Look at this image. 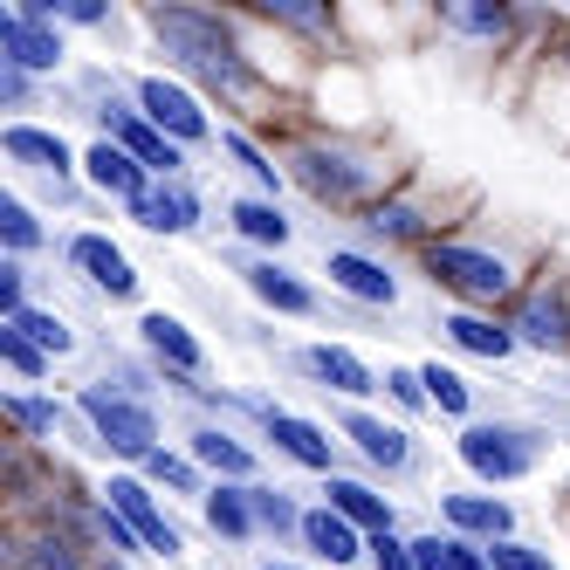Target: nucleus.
Instances as JSON below:
<instances>
[{"instance_id": "obj_1", "label": "nucleus", "mask_w": 570, "mask_h": 570, "mask_svg": "<svg viewBox=\"0 0 570 570\" xmlns=\"http://www.w3.org/2000/svg\"><path fill=\"white\" fill-rule=\"evenodd\" d=\"M151 42L166 49V62L186 76L193 90H207L220 104H248V97H275L262 83V69L248 56V35H240V14L220 8H145Z\"/></svg>"}, {"instance_id": "obj_2", "label": "nucleus", "mask_w": 570, "mask_h": 570, "mask_svg": "<svg viewBox=\"0 0 570 570\" xmlns=\"http://www.w3.org/2000/svg\"><path fill=\"white\" fill-rule=\"evenodd\" d=\"M282 158H289V179L316 207H337V214H364L405 186V166H392V151L357 131H303V138H289Z\"/></svg>"}, {"instance_id": "obj_3", "label": "nucleus", "mask_w": 570, "mask_h": 570, "mask_svg": "<svg viewBox=\"0 0 570 570\" xmlns=\"http://www.w3.org/2000/svg\"><path fill=\"white\" fill-rule=\"evenodd\" d=\"M420 268L433 289L454 296V309H481V316H509V303L529 289L522 282V262L488 248V240H461V234H440L420 248Z\"/></svg>"}, {"instance_id": "obj_4", "label": "nucleus", "mask_w": 570, "mask_h": 570, "mask_svg": "<svg viewBox=\"0 0 570 570\" xmlns=\"http://www.w3.org/2000/svg\"><path fill=\"white\" fill-rule=\"evenodd\" d=\"M76 420L90 426V440L104 446L110 461H125L131 474L166 446V426H158V405L151 399H131V392H117V385H76Z\"/></svg>"}, {"instance_id": "obj_5", "label": "nucleus", "mask_w": 570, "mask_h": 570, "mask_svg": "<svg viewBox=\"0 0 570 570\" xmlns=\"http://www.w3.org/2000/svg\"><path fill=\"white\" fill-rule=\"evenodd\" d=\"M454 454H461V468H468L474 481L509 488V481H522V474H537V468H543L550 433H543V426H529V420H474V426H461Z\"/></svg>"}, {"instance_id": "obj_6", "label": "nucleus", "mask_w": 570, "mask_h": 570, "mask_svg": "<svg viewBox=\"0 0 570 570\" xmlns=\"http://www.w3.org/2000/svg\"><path fill=\"white\" fill-rule=\"evenodd\" d=\"M97 138H110V145H125L138 166L151 173V179H186V145H173L166 131L151 125V117L138 110V97L131 90H117V97H104L97 110Z\"/></svg>"}, {"instance_id": "obj_7", "label": "nucleus", "mask_w": 570, "mask_h": 570, "mask_svg": "<svg viewBox=\"0 0 570 570\" xmlns=\"http://www.w3.org/2000/svg\"><path fill=\"white\" fill-rule=\"evenodd\" d=\"M509 331L522 351H543V357H570V282L543 275L509 303Z\"/></svg>"}, {"instance_id": "obj_8", "label": "nucleus", "mask_w": 570, "mask_h": 570, "mask_svg": "<svg viewBox=\"0 0 570 570\" xmlns=\"http://www.w3.org/2000/svg\"><path fill=\"white\" fill-rule=\"evenodd\" d=\"M131 97H138V110L151 117L158 131H166L173 145H207L214 138V117H207V104H199V90L193 83H179V76H138L131 83Z\"/></svg>"}, {"instance_id": "obj_9", "label": "nucleus", "mask_w": 570, "mask_h": 570, "mask_svg": "<svg viewBox=\"0 0 570 570\" xmlns=\"http://www.w3.org/2000/svg\"><path fill=\"white\" fill-rule=\"evenodd\" d=\"M357 227H364V240H379V248H426V240H440L446 220H440L433 199H420V186H399L379 207H364Z\"/></svg>"}, {"instance_id": "obj_10", "label": "nucleus", "mask_w": 570, "mask_h": 570, "mask_svg": "<svg viewBox=\"0 0 570 570\" xmlns=\"http://www.w3.org/2000/svg\"><path fill=\"white\" fill-rule=\"evenodd\" d=\"M97 495H104V502H110L117 515H125V522L138 529L151 557H186V537H179V522H173L166 509H158V495H151V481H145V474L117 468V474H110V481L97 488Z\"/></svg>"}, {"instance_id": "obj_11", "label": "nucleus", "mask_w": 570, "mask_h": 570, "mask_svg": "<svg viewBox=\"0 0 570 570\" xmlns=\"http://www.w3.org/2000/svg\"><path fill=\"white\" fill-rule=\"evenodd\" d=\"M337 433L357 446V461L372 468V474H385V481H405L420 468V446H413V433L405 426H392V420H379V413H364V405H351V413L337 420Z\"/></svg>"}, {"instance_id": "obj_12", "label": "nucleus", "mask_w": 570, "mask_h": 570, "mask_svg": "<svg viewBox=\"0 0 570 570\" xmlns=\"http://www.w3.org/2000/svg\"><path fill=\"white\" fill-rule=\"evenodd\" d=\"M0 62L21 76H56L69 62V42L56 21H28L21 8H0Z\"/></svg>"}, {"instance_id": "obj_13", "label": "nucleus", "mask_w": 570, "mask_h": 570, "mask_svg": "<svg viewBox=\"0 0 570 570\" xmlns=\"http://www.w3.org/2000/svg\"><path fill=\"white\" fill-rule=\"evenodd\" d=\"M0 151H8L21 173H42L49 186H69L76 173H83V158L69 151L62 131H49V125H21V117H14L8 131H0Z\"/></svg>"}, {"instance_id": "obj_14", "label": "nucleus", "mask_w": 570, "mask_h": 570, "mask_svg": "<svg viewBox=\"0 0 570 570\" xmlns=\"http://www.w3.org/2000/svg\"><path fill=\"white\" fill-rule=\"evenodd\" d=\"M62 255H69V268L83 275L97 296H110V303H131L138 296V268H131V255L117 248L110 234H76Z\"/></svg>"}, {"instance_id": "obj_15", "label": "nucleus", "mask_w": 570, "mask_h": 570, "mask_svg": "<svg viewBox=\"0 0 570 570\" xmlns=\"http://www.w3.org/2000/svg\"><path fill=\"white\" fill-rule=\"evenodd\" d=\"M138 344H145V357H151L166 379H186V385H193L199 372H207V344H199L179 316H166V309H145V316H138Z\"/></svg>"}, {"instance_id": "obj_16", "label": "nucleus", "mask_w": 570, "mask_h": 570, "mask_svg": "<svg viewBox=\"0 0 570 570\" xmlns=\"http://www.w3.org/2000/svg\"><path fill=\"white\" fill-rule=\"evenodd\" d=\"M440 35H461V42H488V49H509L515 28H529L537 14H515V8H495V0H440L433 8Z\"/></svg>"}, {"instance_id": "obj_17", "label": "nucleus", "mask_w": 570, "mask_h": 570, "mask_svg": "<svg viewBox=\"0 0 570 570\" xmlns=\"http://www.w3.org/2000/svg\"><path fill=\"white\" fill-rule=\"evenodd\" d=\"M440 522L468 543H502L515 537V509L502 495H474V488H440Z\"/></svg>"}, {"instance_id": "obj_18", "label": "nucleus", "mask_w": 570, "mask_h": 570, "mask_svg": "<svg viewBox=\"0 0 570 570\" xmlns=\"http://www.w3.org/2000/svg\"><path fill=\"white\" fill-rule=\"evenodd\" d=\"M323 275H331V289H344V296H351V303H364V309H392V303H399V275L385 268V255L331 248Z\"/></svg>"}, {"instance_id": "obj_19", "label": "nucleus", "mask_w": 570, "mask_h": 570, "mask_svg": "<svg viewBox=\"0 0 570 570\" xmlns=\"http://www.w3.org/2000/svg\"><path fill=\"white\" fill-rule=\"evenodd\" d=\"M8 570H90V550L62 537L56 522H14L8 529Z\"/></svg>"}, {"instance_id": "obj_20", "label": "nucleus", "mask_w": 570, "mask_h": 570, "mask_svg": "<svg viewBox=\"0 0 570 570\" xmlns=\"http://www.w3.org/2000/svg\"><path fill=\"white\" fill-rule=\"evenodd\" d=\"M296 372H309L323 392H337V399H372L385 379L372 372V364H364L351 344H331V337H323V344H309V351H296Z\"/></svg>"}, {"instance_id": "obj_21", "label": "nucleus", "mask_w": 570, "mask_h": 570, "mask_svg": "<svg viewBox=\"0 0 570 570\" xmlns=\"http://www.w3.org/2000/svg\"><path fill=\"white\" fill-rule=\"evenodd\" d=\"M186 454L199 461V474L207 481H255V446L240 440L234 426H220V420H199L193 433H186Z\"/></svg>"}, {"instance_id": "obj_22", "label": "nucleus", "mask_w": 570, "mask_h": 570, "mask_svg": "<svg viewBox=\"0 0 570 570\" xmlns=\"http://www.w3.org/2000/svg\"><path fill=\"white\" fill-rule=\"evenodd\" d=\"M145 234H166V240H179V234H193L199 227V186L193 179H151V193L138 199V207H125Z\"/></svg>"}, {"instance_id": "obj_23", "label": "nucleus", "mask_w": 570, "mask_h": 570, "mask_svg": "<svg viewBox=\"0 0 570 570\" xmlns=\"http://www.w3.org/2000/svg\"><path fill=\"white\" fill-rule=\"evenodd\" d=\"M240 282H248V296H255L262 309H275V316H316V289H309L289 262H275V255L240 262Z\"/></svg>"}, {"instance_id": "obj_24", "label": "nucleus", "mask_w": 570, "mask_h": 570, "mask_svg": "<svg viewBox=\"0 0 570 570\" xmlns=\"http://www.w3.org/2000/svg\"><path fill=\"white\" fill-rule=\"evenodd\" d=\"M440 331H446V344H454L461 357H481V364H509L522 344H515V331H509V316H481V309H446L440 316Z\"/></svg>"}, {"instance_id": "obj_25", "label": "nucleus", "mask_w": 570, "mask_h": 570, "mask_svg": "<svg viewBox=\"0 0 570 570\" xmlns=\"http://www.w3.org/2000/svg\"><path fill=\"white\" fill-rule=\"evenodd\" d=\"M83 179H90L104 199H117V207H138V199L151 193V173L138 166L125 145H110V138H97V145L83 151Z\"/></svg>"}, {"instance_id": "obj_26", "label": "nucleus", "mask_w": 570, "mask_h": 570, "mask_svg": "<svg viewBox=\"0 0 570 570\" xmlns=\"http://www.w3.org/2000/svg\"><path fill=\"white\" fill-rule=\"evenodd\" d=\"M240 14L275 35H296V42H337L344 35V14L323 8V0H262V8H240Z\"/></svg>"}, {"instance_id": "obj_27", "label": "nucleus", "mask_w": 570, "mask_h": 570, "mask_svg": "<svg viewBox=\"0 0 570 570\" xmlns=\"http://www.w3.org/2000/svg\"><path fill=\"white\" fill-rule=\"evenodd\" d=\"M323 509H337L351 529H364V537H385V529H399V509L379 495L372 481H357V474H331V481H323Z\"/></svg>"}, {"instance_id": "obj_28", "label": "nucleus", "mask_w": 570, "mask_h": 570, "mask_svg": "<svg viewBox=\"0 0 570 570\" xmlns=\"http://www.w3.org/2000/svg\"><path fill=\"white\" fill-rule=\"evenodd\" d=\"M268 440H275L282 461H296V468H309V474H323V481L337 474V440L323 433L316 420H303V413H275V420H268Z\"/></svg>"}, {"instance_id": "obj_29", "label": "nucleus", "mask_w": 570, "mask_h": 570, "mask_svg": "<svg viewBox=\"0 0 570 570\" xmlns=\"http://www.w3.org/2000/svg\"><path fill=\"white\" fill-rule=\"evenodd\" d=\"M296 543H303L316 563H337V570L357 563V557H372V537H364V529H351L337 509H323V502L303 509V537H296Z\"/></svg>"}, {"instance_id": "obj_30", "label": "nucleus", "mask_w": 570, "mask_h": 570, "mask_svg": "<svg viewBox=\"0 0 570 570\" xmlns=\"http://www.w3.org/2000/svg\"><path fill=\"white\" fill-rule=\"evenodd\" d=\"M255 481H214L207 488V502H199V515H207V529L220 543H262V529H255V495H248Z\"/></svg>"}, {"instance_id": "obj_31", "label": "nucleus", "mask_w": 570, "mask_h": 570, "mask_svg": "<svg viewBox=\"0 0 570 570\" xmlns=\"http://www.w3.org/2000/svg\"><path fill=\"white\" fill-rule=\"evenodd\" d=\"M8 426H14V440H28V446H49V440H62L69 433V413L76 405H62V399H42V392H28V385H14L8 399Z\"/></svg>"}, {"instance_id": "obj_32", "label": "nucleus", "mask_w": 570, "mask_h": 570, "mask_svg": "<svg viewBox=\"0 0 570 570\" xmlns=\"http://www.w3.org/2000/svg\"><path fill=\"white\" fill-rule=\"evenodd\" d=\"M227 220H234V234H240V240H255V248H268V255H282V248H289V234H296L289 220H282V207H275V199H262V193L234 199Z\"/></svg>"}, {"instance_id": "obj_33", "label": "nucleus", "mask_w": 570, "mask_h": 570, "mask_svg": "<svg viewBox=\"0 0 570 570\" xmlns=\"http://www.w3.org/2000/svg\"><path fill=\"white\" fill-rule=\"evenodd\" d=\"M413 563L420 570H495L488 563V543H468V537H454V529H426V537H413Z\"/></svg>"}, {"instance_id": "obj_34", "label": "nucleus", "mask_w": 570, "mask_h": 570, "mask_svg": "<svg viewBox=\"0 0 570 570\" xmlns=\"http://www.w3.org/2000/svg\"><path fill=\"white\" fill-rule=\"evenodd\" d=\"M220 151H227L234 166L255 179V193H262V199H275L282 186H289V166H275V151H262V145H255L248 131H240V125H234V131H220Z\"/></svg>"}, {"instance_id": "obj_35", "label": "nucleus", "mask_w": 570, "mask_h": 570, "mask_svg": "<svg viewBox=\"0 0 570 570\" xmlns=\"http://www.w3.org/2000/svg\"><path fill=\"white\" fill-rule=\"evenodd\" d=\"M49 248V234H42V220L28 214V199L21 193H8L0 199V255H14V262H28V255H42Z\"/></svg>"}, {"instance_id": "obj_36", "label": "nucleus", "mask_w": 570, "mask_h": 570, "mask_svg": "<svg viewBox=\"0 0 570 570\" xmlns=\"http://www.w3.org/2000/svg\"><path fill=\"white\" fill-rule=\"evenodd\" d=\"M248 495H255V529H262V537H275V543L303 537V509H296V495H289V488H268V481H255Z\"/></svg>"}, {"instance_id": "obj_37", "label": "nucleus", "mask_w": 570, "mask_h": 570, "mask_svg": "<svg viewBox=\"0 0 570 570\" xmlns=\"http://www.w3.org/2000/svg\"><path fill=\"white\" fill-rule=\"evenodd\" d=\"M420 379H426V399H433V413H446V420H461V426H474V392H468V379L454 372V364H420Z\"/></svg>"}, {"instance_id": "obj_38", "label": "nucleus", "mask_w": 570, "mask_h": 570, "mask_svg": "<svg viewBox=\"0 0 570 570\" xmlns=\"http://www.w3.org/2000/svg\"><path fill=\"white\" fill-rule=\"evenodd\" d=\"M138 474H145L151 488H173V495H193V502H207V488H214L207 474H199V461H193V454H166V446H158V454H151Z\"/></svg>"}, {"instance_id": "obj_39", "label": "nucleus", "mask_w": 570, "mask_h": 570, "mask_svg": "<svg viewBox=\"0 0 570 570\" xmlns=\"http://www.w3.org/2000/svg\"><path fill=\"white\" fill-rule=\"evenodd\" d=\"M8 323H14V331H21L35 351H49V357H69L76 344H83V337L69 331V316H56V309H35V303H28L21 316H8Z\"/></svg>"}, {"instance_id": "obj_40", "label": "nucleus", "mask_w": 570, "mask_h": 570, "mask_svg": "<svg viewBox=\"0 0 570 570\" xmlns=\"http://www.w3.org/2000/svg\"><path fill=\"white\" fill-rule=\"evenodd\" d=\"M0 364H8V372H14L21 385H42L56 357H49V351H35V344L14 331V323H0Z\"/></svg>"}, {"instance_id": "obj_41", "label": "nucleus", "mask_w": 570, "mask_h": 570, "mask_svg": "<svg viewBox=\"0 0 570 570\" xmlns=\"http://www.w3.org/2000/svg\"><path fill=\"white\" fill-rule=\"evenodd\" d=\"M385 392H392L399 413H413V420L433 405V399H426V379H420V364H392V372H385Z\"/></svg>"}, {"instance_id": "obj_42", "label": "nucleus", "mask_w": 570, "mask_h": 570, "mask_svg": "<svg viewBox=\"0 0 570 570\" xmlns=\"http://www.w3.org/2000/svg\"><path fill=\"white\" fill-rule=\"evenodd\" d=\"M488 563H495V570H557V563H550V550L522 543V537H502V543H488Z\"/></svg>"}, {"instance_id": "obj_43", "label": "nucleus", "mask_w": 570, "mask_h": 570, "mask_svg": "<svg viewBox=\"0 0 570 570\" xmlns=\"http://www.w3.org/2000/svg\"><path fill=\"white\" fill-rule=\"evenodd\" d=\"M21 309H28V262L0 255V323H8V316H21Z\"/></svg>"}, {"instance_id": "obj_44", "label": "nucleus", "mask_w": 570, "mask_h": 570, "mask_svg": "<svg viewBox=\"0 0 570 570\" xmlns=\"http://www.w3.org/2000/svg\"><path fill=\"white\" fill-rule=\"evenodd\" d=\"M372 570H420L413 563V537H399V529L372 537Z\"/></svg>"}, {"instance_id": "obj_45", "label": "nucleus", "mask_w": 570, "mask_h": 570, "mask_svg": "<svg viewBox=\"0 0 570 570\" xmlns=\"http://www.w3.org/2000/svg\"><path fill=\"white\" fill-rule=\"evenodd\" d=\"M0 97H8V110H28L35 104V76H21V69L0 62Z\"/></svg>"}, {"instance_id": "obj_46", "label": "nucleus", "mask_w": 570, "mask_h": 570, "mask_svg": "<svg viewBox=\"0 0 570 570\" xmlns=\"http://www.w3.org/2000/svg\"><path fill=\"white\" fill-rule=\"evenodd\" d=\"M97 570H131V563H117V557H104V563H97Z\"/></svg>"}, {"instance_id": "obj_47", "label": "nucleus", "mask_w": 570, "mask_h": 570, "mask_svg": "<svg viewBox=\"0 0 570 570\" xmlns=\"http://www.w3.org/2000/svg\"><path fill=\"white\" fill-rule=\"evenodd\" d=\"M262 570H303V563H262Z\"/></svg>"}]
</instances>
